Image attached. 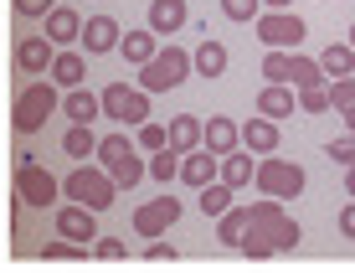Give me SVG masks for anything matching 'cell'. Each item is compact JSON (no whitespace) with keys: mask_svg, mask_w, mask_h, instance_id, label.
I'll return each mask as SVG.
<instances>
[{"mask_svg":"<svg viewBox=\"0 0 355 273\" xmlns=\"http://www.w3.org/2000/svg\"><path fill=\"white\" fill-rule=\"evenodd\" d=\"M186 78H191V52L175 47V42H165L160 52L139 67V88L144 93H170V88H180Z\"/></svg>","mask_w":355,"mask_h":273,"instance_id":"obj_1","label":"cell"},{"mask_svg":"<svg viewBox=\"0 0 355 273\" xmlns=\"http://www.w3.org/2000/svg\"><path fill=\"white\" fill-rule=\"evenodd\" d=\"M248 212V227H258L268 242L278 247V253H293V247L304 242V232H299V222H293L284 206L273 201V196H263V201H252V206H242Z\"/></svg>","mask_w":355,"mask_h":273,"instance_id":"obj_2","label":"cell"},{"mask_svg":"<svg viewBox=\"0 0 355 273\" xmlns=\"http://www.w3.org/2000/svg\"><path fill=\"white\" fill-rule=\"evenodd\" d=\"M62 108V93H57V83H26V88L16 93V108H10V124H16V134H36L46 119Z\"/></svg>","mask_w":355,"mask_h":273,"instance_id":"obj_3","label":"cell"},{"mask_svg":"<svg viewBox=\"0 0 355 273\" xmlns=\"http://www.w3.org/2000/svg\"><path fill=\"white\" fill-rule=\"evenodd\" d=\"M62 196L78 201V206H93V212H108L114 196H119V185H114V176H108L103 165H83V160H78V170L62 181Z\"/></svg>","mask_w":355,"mask_h":273,"instance_id":"obj_4","label":"cell"},{"mask_svg":"<svg viewBox=\"0 0 355 273\" xmlns=\"http://www.w3.org/2000/svg\"><path fill=\"white\" fill-rule=\"evenodd\" d=\"M252 26H258V42H268V52H299V42L309 36L304 16H293V10H263Z\"/></svg>","mask_w":355,"mask_h":273,"instance_id":"obj_5","label":"cell"},{"mask_svg":"<svg viewBox=\"0 0 355 273\" xmlns=\"http://www.w3.org/2000/svg\"><path fill=\"white\" fill-rule=\"evenodd\" d=\"M98 104H103V114L114 124H134V129H139V124L150 119V93L129 88V83H108V88L98 93Z\"/></svg>","mask_w":355,"mask_h":273,"instance_id":"obj_6","label":"cell"},{"mask_svg":"<svg viewBox=\"0 0 355 273\" xmlns=\"http://www.w3.org/2000/svg\"><path fill=\"white\" fill-rule=\"evenodd\" d=\"M252 185H258L263 196H273V201H293V196L304 191V165H293V160H273L268 155L258 170H252Z\"/></svg>","mask_w":355,"mask_h":273,"instance_id":"obj_7","label":"cell"},{"mask_svg":"<svg viewBox=\"0 0 355 273\" xmlns=\"http://www.w3.org/2000/svg\"><path fill=\"white\" fill-rule=\"evenodd\" d=\"M16 196H21L26 206H57V196H62V181H57L46 165L26 160V165H16Z\"/></svg>","mask_w":355,"mask_h":273,"instance_id":"obj_8","label":"cell"},{"mask_svg":"<svg viewBox=\"0 0 355 273\" xmlns=\"http://www.w3.org/2000/svg\"><path fill=\"white\" fill-rule=\"evenodd\" d=\"M175 217H180V201L165 191V196H155V201H144L139 212H134V232L155 242V238H165V232L175 227Z\"/></svg>","mask_w":355,"mask_h":273,"instance_id":"obj_9","label":"cell"},{"mask_svg":"<svg viewBox=\"0 0 355 273\" xmlns=\"http://www.w3.org/2000/svg\"><path fill=\"white\" fill-rule=\"evenodd\" d=\"M57 238H67V242H78V247H93L98 238V222H93V206H57Z\"/></svg>","mask_w":355,"mask_h":273,"instance_id":"obj_10","label":"cell"},{"mask_svg":"<svg viewBox=\"0 0 355 273\" xmlns=\"http://www.w3.org/2000/svg\"><path fill=\"white\" fill-rule=\"evenodd\" d=\"M216 165H222V155H211L206 144H196V150L180 155V176H175V181H186V185H196V191H201V185L216 181Z\"/></svg>","mask_w":355,"mask_h":273,"instance_id":"obj_11","label":"cell"},{"mask_svg":"<svg viewBox=\"0 0 355 273\" xmlns=\"http://www.w3.org/2000/svg\"><path fill=\"white\" fill-rule=\"evenodd\" d=\"M119 36H124V31H119L114 16H88V21H83V31H78V42H83V52L98 57V52H114Z\"/></svg>","mask_w":355,"mask_h":273,"instance_id":"obj_12","label":"cell"},{"mask_svg":"<svg viewBox=\"0 0 355 273\" xmlns=\"http://www.w3.org/2000/svg\"><path fill=\"white\" fill-rule=\"evenodd\" d=\"M201 144H206L211 155H227V150H237V144H242V124H237V119H227V114L206 119V124H201Z\"/></svg>","mask_w":355,"mask_h":273,"instance_id":"obj_13","label":"cell"},{"mask_svg":"<svg viewBox=\"0 0 355 273\" xmlns=\"http://www.w3.org/2000/svg\"><path fill=\"white\" fill-rule=\"evenodd\" d=\"M78 31H83V16H78L72 6H52V10L42 16V36H46L52 47H62V42H78Z\"/></svg>","mask_w":355,"mask_h":273,"instance_id":"obj_14","label":"cell"},{"mask_svg":"<svg viewBox=\"0 0 355 273\" xmlns=\"http://www.w3.org/2000/svg\"><path fill=\"white\" fill-rule=\"evenodd\" d=\"M258 114L273 119V124H284L288 114H299V93H293L288 83H268V88L258 93Z\"/></svg>","mask_w":355,"mask_h":273,"instance_id":"obj_15","label":"cell"},{"mask_svg":"<svg viewBox=\"0 0 355 273\" xmlns=\"http://www.w3.org/2000/svg\"><path fill=\"white\" fill-rule=\"evenodd\" d=\"M186 21H191L186 0H150V31L155 36H175Z\"/></svg>","mask_w":355,"mask_h":273,"instance_id":"obj_16","label":"cell"},{"mask_svg":"<svg viewBox=\"0 0 355 273\" xmlns=\"http://www.w3.org/2000/svg\"><path fill=\"white\" fill-rule=\"evenodd\" d=\"M252 170H258L252 150H242V144H237V150H227V155H222V165H216V181H227L232 191H242V185L252 181Z\"/></svg>","mask_w":355,"mask_h":273,"instance_id":"obj_17","label":"cell"},{"mask_svg":"<svg viewBox=\"0 0 355 273\" xmlns=\"http://www.w3.org/2000/svg\"><path fill=\"white\" fill-rule=\"evenodd\" d=\"M278 134H284V129H278V124L273 119H248V124H242V150H252V155H273L278 150Z\"/></svg>","mask_w":355,"mask_h":273,"instance_id":"obj_18","label":"cell"},{"mask_svg":"<svg viewBox=\"0 0 355 273\" xmlns=\"http://www.w3.org/2000/svg\"><path fill=\"white\" fill-rule=\"evenodd\" d=\"M114 52H124V62H134V67H144L155 52H160V36H155L150 26H139V31H124L119 36V47Z\"/></svg>","mask_w":355,"mask_h":273,"instance_id":"obj_19","label":"cell"},{"mask_svg":"<svg viewBox=\"0 0 355 273\" xmlns=\"http://www.w3.org/2000/svg\"><path fill=\"white\" fill-rule=\"evenodd\" d=\"M52 57H57V47L46 42V36H26V42L16 47V67H21V72H36V78L52 67Z\"/></svg>","mask_w":355,"mask_h":273,"instance_id":"obj_20","label":"cell"},{"mask_svg":"<svg viewBox=\"0 0 355 273\" xmlns=\"http://www.w3.org/2000/svg\"><path fill=\"white\" fill-rule=\"evenodd\" d=\"M191 72H201L206 83L222 78V72H227V47H222V42H211V36H201V47L191 52Z\"/></svg>","mask_w":355,"mask_h":273,"instance_id":"obj_21","label":"cell"},{"mask_svg":"<svg viewBox=\"0 0 355 273\" xmlns=\"http://www.w3.org/2000/svg\"><path fill=\"white\" fill-rule=\"evenodd\" d=\"M46 78H52L57 88H83V83H88L83 52H57V57H52V67H46Z\"/></svg>","mask_w":355,"mask_h":273,"instance_id":"obj_22","label":"cell"},{"mask_svg":"<svg viewBox=\"0 0 355 273\" xmlns=\"http://www.w3.org/2000/svg\"><path fill=\"white\" fill-rule=\"evenodd\" d=\"M62 114H67V124H93L103 114V104H98V93H88V88H67L62 93Z\"/></svg>","mask_w":355,"mask_h":273,"instance_id":"obj_23","label":"cell"},{"mask_svg":"<svg viewBox=\"0 0 355 273\" xmlns=\"http://www.w3.org/2000/svg\"><path fill=\"white\" fill-rule=\"evenodd\" d=\"M134 155H139V150H134V140H124V134H103V140H98V150H93V160H98L103 170L129 165Z\"/></svg>","mask_w":355,"mask_h":273,"instance_id":"obj_24","label":"cell"},{"mask_svg":"<svg viewBox=\"0 0 355 273\" xmlns=\"http://www.w3.org/2000/svg\"><path fill=\"white\" fill-rule=\"evenodd\" d=\"M165 140H170V150H180V155L196 150V144H201V119L196 114H175L165 124Z\"/></svg>","mask_w":355,"mask_h":273,"instance_id":"obj_25","label":"cell"},{"mask_svg":"<svg viewBox=\"0 0 355 273\" xmlns=\"http://www.w3.org/2000/svg\"><path fill=\"white\" fill-rule=\"evenodd\" d=\"M324 72H320V57H304V52H288V88H320Z\"/></svg>","mask_w":355,"mask_h":273,"instance_id":"obj_26","label":"cell"},{"mask_svg":"<svg viewBox=\"0 0 355 273\" xmlns=\"http://www.w3.org/2000/svg\"><path fill=\"white\" fill-rule=\"evenodd\" d=\"M320 72H324V78H350V72H355V47L350 42H329L320 52Z\"/></svg>","mask_w":355,"mask_h":273,"instance_id":"obj_27","label":"cell"},{"mask_svg":"<svg viewBox=\"0 0 355 273\" xmlns=\"http://www.w3.org/2000/svg\"><path fill=\"white\" fill-rule=\"evenodd\" d=\"M62 150L72 160H88L98 150V134H93V124H67V134H62Z\"/></svg>","mask_w":355,"mask_h":273,"instance_id":"obj_28","label":"cell"},{"mask_svg":"<svg viewBox=\"0 0 355 273\" xmlns=\"http://www.w3.org/2000/svg\"><path fill=\"white\" fill-rule=\"evenodd\" d=\"M144 176L160 181V185H170V181L180 176V150H170V144H165V150H155V155H150V165H144Z\"/></svg>","mask_w":355,"mask_h":273,"instance_id":"obj_29","label":"cell"},{"mask_svg":"<svg viewBox=\"0 0 355 273\" xmlns=\"http://www.w3.org/2000/svg\"><path fill=\"white\" fill-rule=\"evenodd\" d=\"M242 232H248V212H242V206H227V212L216 217V238H222L227 247H237Z\"/></svg>","mask_w":355,"mask_h":273,"instance_id":"obj_30","label":"cell"},{"mask_svg":"<svg viewBox=\"0 0 355 273\" xmlns=\"http://www.w3.org/2000/svg\"><path fill=\"white\" fill-rule=\"evenodd\" d=\"M88 258V247H78V242H67V238H52L42 247V263H83Z\"/></svg>","mask_w":355,"mask_h":273,"instance_id":"obj_31","label":"cell"},{"mask_svg":"<svg viewBox=\"0 0 355 273\" xmlns=\"http://www.w3.org/2000/svg\"><path fill=\"white\" fill-rule=\"evenodd\" d=\"M227 206H232V185H227V181L201 185V212H206V217H222Z\"/></svg>","mask_w":355,"mask_h":273,"instance_id":"obj_32","label":"cell"},{"mask_svg":"<svg viewBox=\"0 0 355 273\" xmlns=\"http://www.w3.org/2000/svg\"><path fill=\"white\" fill-rule=\"evenodd\" d=\"M237 253H248V258H252V263H268V258H273V253H278V247H273V242H268V238H263V232H258V227H248V232H242V242H237Z\"/></svg>","mask_w":355,"mask_h":273,"instance_id":"obj_33","label":"cell"},{"mask_svg":"<svg viewBox=\"0 0 355 273\" xmlns=\"http://www.w3.org/2000/svg\"><path fill=\"white\" fill-rule=\"evenodd\" d=\"M324 93H329V108H350L355 104V78H324Z\"/></svg>","mask_w":355,"mask_h":273,"instance_id":"obj_34","label":"cell"},{"mask_svg":"<svg viewBox=\"0 0 355 273\" xmlns=\"http://www.w3.org/2000/svg\"><path fill=\"white\" fill-rule=\"evenodd\" d=\"M93 258L98 263H124L129 247H124V238H93Z\"/></svg>","mask_w":355,"mask_h":273,"instance_id":"obj_35","label":"cell"},{"mask_svg":"<svg viewBox=\"0 0 355 273\" xmlns=\"http://www.w3.org/2000/svg\"><path fill=\"white\" fill-rule=\"evenodd\" d=\"M227 21H258L263 16V0H222Z\"/></svg>","mask_w":355,"mask_h":273,"instance_id":"obj_36","label":"cell"},{"mask_svg":"<svg viewBox=\"0 0 355 273\" xmlns=\"http://www.w3.org/2000/svg\"><path fill=\"white\" fill-rule=\"evenodd\" d=\"M165 144H170V140H165V124H150V119H144V124H139V150L155 155V150H165Z\"/></svg>","mask_w":355,"mask_h":273,"instance_id":"obj_37","label":"cell"},{"mask_svg":"<svg viewBox=\"0 0 355 273\" xmlns=\"http://www.w3.org/2000/svg\"><path fill=\"white\" fill-rule=\"evenodd\" d=\"M263 78L268 83H288V52H268L263 57Z\"/></svg>","mask_w":355,"mask_h":273,"instance_id":"obj_38","label":"cell"},{"mask_svg":"<svg viewBox=\"0 0 355 273\" xmlns=\"http://www.w3.org/2000/svg\"><path fill=\"white\" fill-rule=\"evenodd\" d=\"M299 108H304V114H324V108H329L324 83H320V88H299Z\"/></svg>","mask_w":355,"mask_h":273,"instance_id":"obj_39","label":"cell"},{"mask_svg":"<svg viewBox=\"0 0 355 273\" xmlns=\"http://www.w3.org/2000/svg\"><path fill=\"white\" fill-rule=\"evenodd\" d=\"M329 160H340V165H355V134H340V140H329Z\"/></svg>","mask_w":355,"mask_h":273,"instance_id":"obj_40","label":"cell"},{"mask_svg":"<svg viewBox=\"0 0 355 273\" xmlns=\"http://www.w3.org/2000/svg\"><path fill=\"white\" fill-rule=\"evenodd\" d=\"M144 263L160 268V263H175V247H165L160 238H155V247H144Z\"/></svg>","mask_w":355,"mask_h":273,"instance_id":"obj_41","label":"cell"},{"mask_svg":"<svg viewBox=\"0 0 355 273\" xmlns=\"http://www.w3.org/2000/svg\"><path fill=\"white\" fill-rule=\"evenodd\" d=\"M52 6H57V0H16V10H21V16H46Z\"/></svg>","mask_w":355,"mask_h":273,"instance_id":"obj_42","label":"cell"},{"mask_svg":"<svg viewBox=\"0 0 355 273\" xmlns=\"http://www.w3.org/2000/svg\"><path fill=\"white\" fill-rule=\"evenodd\" d=\"M340 232H345V238L355 242V196H350V206H345V212H340Z\"/></svg>","mask_w":355,"mask_h":273,"instance_id":"obj_43","label":"cell"},{"mask_svg":"<svg viewBox=\"0 0 355 273\" xmlns=\"http://www.w3.org/2000/svg\"><path fill=\"white\" fill-rule=\"evenodd\" d=\"M340 114H345V129L355 134V104H350V108H340Z\"/></svg>","mask_w":355,"mask_h":273,"instance_id":"obj_44","label":"cell"},{"mask_svg":"<svg viewBox=\"0 0 355 273\" xmlns=\"http://www.w3.org/2000/svg\"><path fill=\"white\" fill-rule=\"evenodd\" d=\"M263 6H268V10H288L293 0H263Z\"/></svg>","mask_w":355,"mask_h":273,"instance_id":"obj_45","label":"cell"},{"mask_svg":"<svg viewBox=\"0 0 355 273\" xmlns=\"http://www.w3.org/2000/svg\"><path fill=\"white\" fill-rule=\"evenodd\" d=\"M345 191H350V196H355V165H350V170H345Z\"/></svg>","mask_w":355,"mask_h":273,"instance_id":"obj_46","label":"cell"},{"mask_svg":"<svg viewBox=\"0 0 355 273\" xmlns=\"http://www.w3.org/2000/svg\"><path fill=\"white\" fill-rule=\"evenodd\" d=\"M350 47H355V26H350Z\"/></svg>","mask_w":355,"mask_h":273,"instance_id":"obj_47","label":"cell"},{"mask_svg":"<svg viewBox=\"0 0 355 273\" xmlns=\"http://www.w3.org/2000/svg\"><path fill=\"white\" fill-rule=\"evenodd\" d=\"M350 78H355V72H350Z\"/></svg>","mask_w":355,"mask_h":273,"instance_id":"obj_48","label":"cell"}]
</instances>
